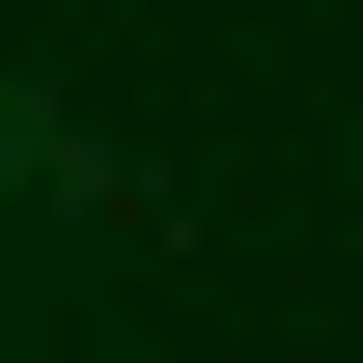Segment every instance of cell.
Instances as JSON below:
<instances>
[{
    "label": "cell",
    "instance_id": "1",
    "mask_svg": "<svg viewBox=\"0 0 363 363\" xmlns=\"http://www.w3.org/2000/svg\"><path fill=\"white\" fill-rule=\"evenodd\" d=\"M28 168H56V112H28V84H0V196H28Z\"/></svg>",
    "mask_w": 363,
    "mask_h": 363
}]
</instances>
